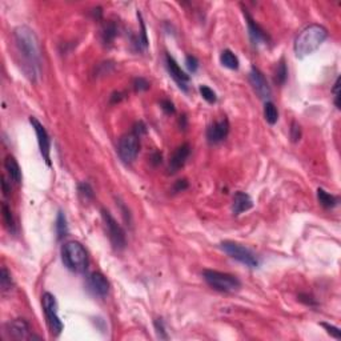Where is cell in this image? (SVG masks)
Instances as JSON below:
<instances>
[{"instance_id": "cell-36", "label": "cell", "mask_w": 341, "mask_h": 341, "mask_svg": "<svg viewBox=\"0 0 341 341\" xmlns=\"http://www.w3.org/2000/svg\"><path fill=\"white\" fill-rule=\"evenodd\" d=\"M161 108H163V111L166 112V114L168 115H172L175 114V105H173V103L170 102V100H161Z\"/></svg>"}, {"instance_id": "cell-19", "label": "cell", "mask_w": 341, "mask_h": 341, "mask_svg": "<svg viewBox=\"0 0 341 341\" xmlns=\"http://www.w3.org/2000/svg\"><path fill=\"white\" fill-rule=\"evenodd\" d=\"M118 34H119V28L116 26V23H114V21L105 23L103 30H102V42H103L105 46L112 44L115 37L118 36Z\"/></svg>"}, {"instance_id": "cell-23", "label": "cell", "mask_w": 341, "mask_h": 341, "mask_svg": "<svg viewBox=\"0 0 341 341\" xmlns=\"http://www.w3.org/2000/svg\"><path fill=\"white\" fill-rule=\"evenodd\" d=\"M55 229H56L57 240H63L68 235V224L67 217L64 215L63 211H59L56 217V224H55Z\"/></svg>"}, {"instance_id": "cell-42", "label": "cell", "mask_w": 341, "mask_h": 341, "mask_svg": "<svg viewBox=\"0 0 341 341\" xmlns=\"http://www.w3.org/2000/svg\"><path fill=\"white\" fill-rule=\"evenodd\" d=\"M180 128H183V129L187 128V118L184 116V115L181 116V119H180Z\"/></svg>"}, {"instance_id": "cell-16", "label": "cell", "mask_w": 341, "mask_h": 341, "mask_svg": "<svg viewBox=\"0 0 341 341\" xmlns=\"http://www.w3.org/2000/svg\"><path fill=\"white\" fill-rule=\"evenodd\" d=\"M189 155H191V145L188 143H184L180 147H177L170 159V166H168L170 173H176L180 168H183Z\"/></svg>"}, {"instance_id": "cell-1", "label": "cell", "mask_w": 341, "mask_h": 341, "mask_svg": "<svg viewBox=\"0 0 341 341\" xmlns=\"http://www.w3.org/2000/svg\"><path fill=\"white\" fill-rule=\"evenodd\" d=\"M14 42L23 72L31 82H36L42 72V51L36 34L30 27H17L14 31Z\"/></svg>"}, {"instance_id": "cell-27", "label": "cell", "mask_w": 341, "mask_h": 341, "mask_svg": "<svg viewBox=\"0 0 341 341\" xmlns=\"http://www.w3.org/2000/svg\"><path fill=\"white\" fill-rule=\"evenodd\" d=\"M78 192H79V196L82 197L84 202H89V200H93V197H95V193H93L92 187H91V184H89V183H87V181H83V183H80V184H79Z\"/></svg>"}, {"instance_id": "cell-17", "label": "cell", "mask_w": 341, "mask_h": 341, "mask_svg": "<svg viewBox=\"0 0 341 341\" xmlns=\"http://www.w3.org/2000/svg\"><path fill=\"white\" fill-rule=\"evenodd\" d=\"M252 207H254V202L248 193L239 191L233 195L232 211L235 215H240L245 211H249Z\"/></svg>"}, {"instance_id": "cell-30", "label": "cell", "mask_w": 341, "mask_h": 341, "mask_svg": "<svg viewBox=\"0 0 341 341\" xmlns=\"http://www.w3.org/2000/svg\"><path fill=\"white\" fill-rule=\"evenodd\" d=\"M134 88L137 92L147 91V89H150V83H148V80H145L144 78H136L134 82Z\"/></svg>"}, {"instance_id": "cell-26", "label": "cell", "mask_w": 341, "mask_h": 341, "mask_svg": "<svg viewBox=\"0 0 341 341\" xmlns=\"http://www.w3.org/2000/svg\"><path fill=\"white\" fill-rule=\"evenodd\" d=\"M0 287H1L3 292H8L14 287L12 276H11L10 271L5 268V267H3L1 272H0Z\"/></svg>"}, {"instance_id": "cell-2", "label": "cell", "mask_w": 341, "mask_h": 341, "mask_svg": "<svg viewBox=\"0 0 341 341\" xmlns=\"http://www.w3.org/2000/svg\"><path fill=\"white\" fill-rule=\"evenodd\" d=\"M326 37H328V31H326L325 27L320 26V24H310V26L305 27L304 30L297 35L295 44H293L296 56L303 59V57L313 53L323 43L325 42Z\"/></svg>"}, {"instance_id": "cell-31", "label": "cell", "mask_w": 341, "mask_h": 341, "mask_svg": "<svg viewBox=\"0 0 341 341\" xmlns=\"http://www.w3.org/2000/svg\"><path fill=\"white\" fill-rule=\"evenodd\" d=\"M290 139L293 143H297L301 139V128H300L299 123L293 121L290 125Z\"/></svg>"}, {"instance_id": "cell-18", "label": "cell", "mask_w": 341, "mask_h": 341, "mask_svg": "<svg viewBox=\"0 0 341 341\" xmlns=\"http://www.w3.org/2000/svg\"><path fill=\"white\" fill-rule=\"evenodd\" d=\"M4 168L7 170V173L10 176V179L16 184L21 183V170L19 167V163L16 161V159L12 155H8L4 160Z\"/></svg>"}, {"instance_id": "cell-15", "label": "cell", "mask_w": 341, "mask_h": 341, "mask_svg": "<svg viewBox=\"0 0 341 341\" xmlns=\"http://www.w3.org/2000/svg\"><path fill=\"white\" fill-rule=\"evenodd\" d=\"M88 288L95 296L105 297L109 293V281L100 272H92L88 277Z\"/></svg>"}, {"instance_id": "cell-9", "label": "cell", "mask_w": 341, "mask_h": 341, "mask_svg": "<svg viewBox=\"0 0 341 341\" xmlns=\"http://www.w3.org/2000/svg\"><path fill=\"white\" fill-rule=\"evenodd\" d=\"M30 123H31L32 128L35 129V134H36L37 137V144H39V150H40L43 159L47 163V166L51 167V139H50V135L47 132V129L44 128V125L36 118L31 116L30 118Z\"/></svg>"}, {"instance_id": "cell-10", "label": "cell", "mask_w": 341, "mask_h": 341, "mask_svg": "<svg viewBox=\"0 0 341 341\" xmlns=\"http://www.w3.org/2000/svg\"><path fill=\"white\" fill-rule=\"evenodd\" d=\"M249 83H251V85L254 88L255 92L257 93L258 98L263 99L265 102H268L271 95H272L271 87H269L264 73L257 67H255V66L251 68V72H249Z\"/></svg>"}, {"instance_id": "cell-25", "label": "cell", "mask_w": 341, "mask_h": 341, "mask_svg": "<svg viewBox=\"0 0 341 341\" xmlns=\"http://www.w3.org/2000/svg\"><path fill=\"white\" fill-rule=\"evenodd\" d=\"M287 79H288V68H287L284 59H281L277 64L276 72H274V83L281 87L285 84Z\"/></svg>"}, {"instance_id": "cell-24", "label": "cell", "mask_w": 341, "mask_h": 341, "mask_svg": "<svg viewBox=\"0 0 341 341\" xmlns=\"http://www.w3.org/2000/svg\"><path fill=\"white\" fill-rule=\"evenodd\" d=\"M1 212H3V222H4L5 228L8 229L10 233H15L16 232V224H15V219H14V215H12V211L11 208L3 203L1 205Z\"/></svg>"}, {"instance_id": "cell-38", "label": "cell", "mask_w": 341, "mask_h": 341, "mask_svg": "<svg viewBox=\"0 0 341 341\" xmlns=\"http://www.w3.org/2000/svg\"><path fill=\"white\" fill-rule=\"evenodd\" d=\"M135 135H137V136H141V135H144L145 132H147V127H145V124L143 123V121H139V123H136V124L134 125V131H132Z\"/></svg>"}, {"instance_id": "cell-3", "label": "cell", "mask_w": 341, "mask_h": 341, "mask_svg": "<svg viewBox=\"0 0 341 341\" xmlns=\"http://www.w3.org/2000/svg\"><path fill=\"white\" fill-rule=\"evenodd\" d=\"M62 261L73 273H84L88 268L87 251L79 241H67L62 247Z\"/></svg>"}, {"instance_id": "cell-37", "label": "cell", "mask_w": 341, "mask_h": 341, "mask_svg": "<svg viewBox=\"0 0 341 341\" xmlns=\"http://www.w3.org/2000/svg\"><path fill=\"white\" fill-rule=\"evenodd\" d=\"M299 301L304 303L305 305H309V307H317V303L316 300L309 295H300L299 296Z\"/></svg>"}, {"instance_id": "cell-6", "label": "cell", "mask_w": 341, "mask_h": 341, "mask_svg": "<svg viewBox=\"0 0 341 341\" xmlns=\"http://www.w3.org/2000/svg\"><path fill=\"white\" fill-rule=\"evenodd\" d=\"M42 304L50 331H51L53 336H59L62 333L64 325H63L62 320L59 317V313H57L59 310H57L56 297L50 292H46L42 296Z\"/></svg>"}, {"instance_id": "cell-28", "label": "cell", "mask_w": 341, "mask_h": 341, "mask_svg": "<svg viewBox=\"0 0 341 341\" xmlns=\"http://www.w3.org/2000/svg\"><path fill=\"white\" fill-rule=\"evenodd\" d=\"M199 91H200L202 98L204 99L207 103L215 104L217 102V95L212 88H209L208 85H200V87H199Z\"/></svg>"}, {"instance_id": "cell-32", "label": "cell", "mask_w": 341, "mask_h": 341, "mask_svg": "<svg viewBox=\"0 0 341 341\" xmlns=\"http://www.w3.org/2000/svg\"><path fill=\"white\" fill-rule=\"evenodd\" d=\"M155 329H156V333H157V336L160 337V339H164V340H167V339H168V335H167L166 328H164V321L161 320V319H157V320H155Z\"/></svg>"}, {"instance_id": "cell-4", "label": "cell", "mask_w": 341, "mask_h": 341, "mask_svg": "<svg viewBox=\"0 0 341 341\" xmlns=\"http://www.w3.org/2000/svg\"><path fill=\"white\" fill-rule=\"evenodd\" d=\"M203 279L205 280V283L211 288L219 292H224V293H233L241 288V281L236 276L225 273V272L213 271V269H204Z\"/></svg>"}, {"instance_id": "cell-33", "label": "cell", "mask_w": 341, "mask_h": 341, "mask_svg": "<svg viewBox=\"0 0 341 341\" xmlns=\"http://www.w3.org/2000/svg\"><path fill=\"white\" fill-rule=\"evenodd\" d=\"M321 326H324L326 329V332L331 335L332 337H335L336 340H341V331L335 325H331V324H326V323H321Z\"/></svg>"}, {"instance_id": "cell-41", "label": "cell", "mask_w": 341, "mask_h": 341, "mask_svg": "<svg viewBox=\"0 0 341 341\" xmlns=\"http://www.w3.org/2000/svg\"><path fill=\"white\" fill-rule=\"evenodd\" d=\"M123 99V96H121V93L120 92H115V93H112V96H111V103H119L120 100Z\"/></svg>"}, {"instance_id": "cell-40", "label": "cell", "mask_w": 341, "mask_h": 341, "mask_svg": "<svg viewBox=\"0 0 341 341\" xmlns=\"http://www.w3.org/2000/svg\"><path fill=\"white\" fill-rule=\"evenodd\" d=\"M151 161L153 163V166H157L159 163H161V153L160 152H155L153 155L151 156Z\"/></svg>"}, {"instance_id": "cell-12", "label": "cell", "mask_w": 341, "mask_h": 341, "mask_svg": "<svg viewBox=\"0 0 341 341\" xmlns=\"http://www.w3.org/2000/svg\"><path fill=\"white\" fill-rule=\"evenodd\" d=\"M5 335L8 337H12L15 340H32V339H39L35 337L30 331V326L26 320L23 319H16L5 324Z\"/></svg>"}, {"instance_id": "cell-11", "label": "cell", "mask_w": 341, "mask_h": 341, "mask_svg": "<svg viewBox=\"0 0 341 341\" xmlns=\"http://www.w3.org/2000/svg\"><path fill=\"white\" fill-rule=\"evenodd\" d=\"M166 67L170 78L173 79V82L177 84V87L180 88L181 91L188 92V89H189V76L181 69L180 66L177 64V62L170 56V53L166 55Z\"/></svg>"}, {"instance_id": "cell-29", "label": "cell", "mask_w": 341, "mask_h": 341, "mask_svg": "<svg viewBox=\"0 0 341 341\" xmlns=\"http://www.w3.org/2000/svg\"><path fill=\"white\" fill-rule=\"evenodd\" d=\"M186 67L188 68V71L192 73H195L199 68V60L193 55H188L186 57Z\"/></svg>"}, {"instance_id": "cell-8", "label": "cell", "mask_w": 341, "mask_h": 341, "mask_svg": "<svg viewBox=\"0 0 341 341\" xmlns=\"http://www.w3.org/2000/svg\"><path fill=\"white\" fill-rule=\"evenodd\" d=\"M140 137L134 132L121 136L118 145L119 157L124 163H132L137 157L140 151Z\"/></svg>"}, {"instance_id": "cell-7", "label": "cell", "mask_w": 341, "mask_h": 341, "mask_svg": "<svg viewBox=\"0 0 341 341\" xmlns=\"http://www.w3.org/2000/svg\"><path fill=\"white\" fill-rule=\"evenodd\" d=\"M102 217H103L104 225L108 233L109 241L112 244V247L116 251H123L127 245V239H125L124 229L121 228L119 222L115 220V217L107 211L105 208H102Z\"/></svg>"}, {"instance_id": "cell-20", "label": "cell", "mask_w": 341, "mask_h": 341, "mask_svg": "<svg viewBox=\"0 0 341 341\" xmlns=\"http://www.w3.org/2000/svg\"><path fill=\"white\" fill-rule=\"evenodd\" d=\"M317 200L320 203L321 207L326 208V209L335 208L337 204H339V197L328 193V192H326L325 189H323V188H319V189H317Z\"/></svg>"}, {"instance_id": "cell-13", "label": "cell", "mask_w": 341, "mask_h": 341, "mask_svg": "<svg viewBox=\"0 0 341 341\" xmlns=\"http://www.w3.org/2000/svg\"><path fill=\"white\" fill-rule=\"evenodd\" d=\"M243 14L244 17H245V21H247L249 39H251L252 44H254V46H261V44L269 43V40H271V39H269V35L264 31L257 21H255L254 17L249 15L248 11L243 10Z\"/></svg>"}, {"instance_id": "cell-14", "label": "cell", "mask_w": 341, "mask_h": 341, "mask_svg": "<svg viewBox=\"0 0 341 341\" xmlns=\"http://www.w3.org/2000/svg\"><path fill=\"white\" fill-rule=\"evenodd\" d=\"M229 134V121L222 119L220 121H215L207 129V139L211 144H219L222 140L227 139Z\"/></svg>"}, {"instance_id": "cell-34", "label": "cell", "mask_w": 341, "mask_h": 341, "mask_svg": "<svg viewBox=\"0 0 341 341\" xmlns=\"http://www.w3.org/2000/svg\"><path fill=\"white\" fill-rule=\"evenodd\" d=\"M187 188H188V181L186 179H180V180L175 181V184L172 187V191H173V193H177V192L186 191Z\"/></svg>"}, {"instance_id": "cell-21", "label": "cell", "mask_w": 341, "mask_h": 341, "mask_svg": "<svg viewBox=\"0 0 341 341\" xmlns=\"http://www.w3.org/2000/svg\"><path fill=\"white\" fill-rule=\"evenodd\" d=\"M220 63L222 66L228 69H239L240 67V62H239V57L233 53L231 50H224L220 53Z\"/></svg>"}, {"instance_id": "cell-5", "label": "cell", "mask_w": 341, "mask_h": 341, "mask_svg": "<svg viewBox=\"0 0 341 341\" xmlns=\"http://www.w3.org/2000/svg\"><path fill=\"white\" fill-rule=\"evenodd\" d=\"M220 248L222 249V252L229 256L233 260H236L239 263L244 264L245 267L248 268H257L258 264V258L256 257V255L248 249L247 247H244L241 244L235 243V241H222L220 244Z\"/></svg>"}, {"instance_id": "cell-22", "label": "cell", "mask_w": 341, "mask_h": 341, "mask_svg": "<svg viewBox=\"0 0 341 341\" xmlns=\"http://www.w3.org/2000/svg\"><path fill=\"white\" fill-rule=\"evenodd\" d=\"M264 119L267 120V123L271 125H274L279 120V111L271 100L265 102V104H264Z\"/></svg>"}, {"instance_id": "cell-39", "label": "cell", "mask_w": 341, "mask_h": 341, "mask_svg": "<svg viewBox=\"0 0 341 341\" xmlns=\"http://www.w3.org/2000/svg\"><path fill=\"white\" fill-rule=\"evenodd\" d=\"M1 188H3V195L8 196L11 192V186H8V181L5 180V177H1Z\"/></svg>"}, {"instance_id": "cell-35", "label": "cell", "mask_w": 341, "mask_h": 341, "mask_svg": "<svg viewBox=\"0 0 341 341\" xmlns=\"http://www.w3.org/2000/svg\"><path fill=\"white\" fill-rule=\"evenodd\" d=\"M332 92L335 95V105L337 108H340V76L336 79V83L333 85Z\"/></svg>"}]
</instances>
